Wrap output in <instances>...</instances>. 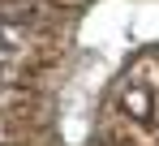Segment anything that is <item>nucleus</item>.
I'll list each match as a JSON object with an SVG mask.
<instances>
[{
    "instance_id": "f257e3e1",
    "label": "nucleus",
    "mask_w": 159,
    "mask_h": 146,
    "mask_svg": "<svg viewBox=\"0 0 159 146\" xmlns=\"http://www.w3.org/2000/svg\"><path fill=\"white\" fill-rule=\"evenodd\" d=\"M0 48H4V39H0Z\"/></svg>"
}]
</instances>
